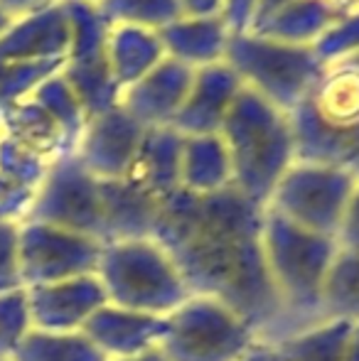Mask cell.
Returning <instances> with one entry per match:
<instances>
[{
  "label": "cell",
  "instance_id": "cell-1",
  "mask_svg": "<svg viewBox=\"0 0 359 361\" xmlns=\"http://www.w3.org/2000/svg\"><path fill=\"white\" fill-rule=\"evenodd\" d=\"M264 212L236 187L209 195L178 190L160 204L150 238L173 258L190 295L224 302L259 342L276 347L288 319L266 268Z\"/></svg>",
  "mask_w": 359,
  "mask_h": 361
},
{
  "label": "cell",
  "instance_id": "cell-2",
  "mask_svg": "<svg viewBox=\"0 0 359 361\" xmlns=\"http://www.w3.org/2000/svg\"><path fill=\"white\" fill-rule=\"evenodd\" d=\"M219 135L229 152L231 187L266 209L276 185L296 162L291 114L241 89Z\"/></svg>",
  "mask_w": 359,
  "mask_h": 361
},
{
  "label": "cell",
  "instance_id": "cell-3",
  "mask_svg": "<svg viewBox=\"0 0 359 361\" xmlns=\"http://www.w3.org/2000/svg\"><path fill=\"white\" fill-rule=\"evenodd\" d=\"M264 256L286 310L288 337L322 324V281L337 253V241L296 226L278 212H264Z\"/></svg>",
  "mask_w": 359,
  "mask_h": 361
},
{
  "label": "cell",
  "instance_id": "cell-4",
  "mask_svg": "<svg viewBox=\"0 0 359 361\" xmlns=\"http://www.w3.org/2000/svg\"><path fill=\"white\" fill-rule=\"evenodd\" d=\"M96 278L109 305L130 312L168 317L190 298L173 258L153 238L104 243Z\"/></svg>",
  "mask_w": 359,
  "mask_h": 361
},
{
  "label": "cell",
  "instance_id": "cell-5",
  "mask_svg": "<svg viewBox=\"0 0 359 361\" xmlns=\"http://www.w3.org/2000/svg\"><path fill=\"white\" fill-rule=\"evenodd\" d=\"M224 62L234 69L244 89L283 114H293L310 96L325 69L312 47L276 42L256 32L231 35Z\"/></svg>",
  "mask_w": 359,
  "mask_h": 361
},
{
  "label": "cell",
  "instance_id": "cell-6",
  "mask_svg": "<svg viewBox=\"0 0 359 361\" xmlns=\"http://www.w3.org/2000/svg\"><path fill=\"white\" fill-rule=\"evenodd\" d=\"M256 344V332L234 310L207 295H190L168 314L158 349L168 361H241Z\"/></svg>",
  "mask_w": 359,
  "mask_h": 361
},
{
  "label": "cell",
  "instance_id": "cell-7",
  "mask_svg": "<svg viewBox=\"0 0 359 361\" xmlns=\"http://www.w3.org/2000/svg\"><path fill=\"white\" fill-rule=\"evenodd\" d=\"M359 180L350 172L315 162H293L273 190L266 209L320 236H337L342 214Z\"/></svg>",
  "mask_w": 359,
  "mask_h": 361
},
{
  "label": "cell",
  "instance_id": "cell-8",
  "mask_svg": "<svg viewBox=\"0 0 359 361\" xmlns=\"http://www.w3.org/2000/svg\"><path fill=\"white\" fill-rule=\"evenodd\" d=\"M28 221L82 233L104 243L99 180L82 165L77 152L57 157L49 165L47 177L37 187Z\"/></svg>",
  "mask_w": 359,
  "mask_h": 361
},
{
  "label": "cell",
  "instance_id": "cell-9",
  "mask_svg": "<svg viewBox=\"0 0 359 361\" xmlns=\"http://www.w3.org/2000/svg\"><path fill=\"white\" fill-rule=\"evenodd\" d=\"M104 243L47 224H20L18 263L23 288L52 286L72 278L94 276Z\"/></svg>",
  "mask_w": 359,
  "mask_h": 361
},
{
  "label": "cell",
  "instance_id": "cell-10",
  "mask_svg": "<svg viewBox=\"0 0 359 361\" xmlns=\"http://www.w3.org/2000/svg\"><path fill=\"white\" fill-rule=\"evenodd\" d=\"M143 133V126L123 106H116L87 121L74 152L96 180H123Z\"/></svg>",
  "mask_w": 359,
  "mask_h": 361
},
{
  "label": "cell",
  "instance_id": "cell-11",
  "mask_svg": "<svg viewBox=\"0 0 359 361\" xmlns=\"http://www.w3.org/2000/svg\"><path fill=\"white\" fill-rule=\"evenodd\" d=\"M25 293L32 329L42 332H79L91 314L109 302L96 273L52 286L25 288Z\"/></svg>",
  "mask_w": 359,
  "mask_h": 361
},
{
  "label": "cell",
  "instance_id": "cell-12",
  "mask_svg": "<svg viewBox=\"0 0 359 361\" xmlns=\"http://www.w3.org/2000/svg\"><path fill=\"white\" fill-rule=\"evenodd\" d=\"M195 69L165 57L150 74L123 91L121 106L143 128H173L190 94Z\"/></svg>",
  "mask_w": 359,
  "mask_h": 361
},
{
  "label": "cell",
  "instance_id": "cell-13",
  "mask_svg": "<svg viewBox=\"0 0 359 361\" xmlns=\"http://www.w3.org/2000/svg\"><path fill=\"white\" fill-rule=\"evenodd\" d=\"M241 79L226 62L197 69L192 76L190 94L182 104L173 128L180 135H214L221 130L231 106L236 104Z\"/></svg>",
  "mask_w": 359,
  "mask_h": 361
},
{
  "label": "cell",
  "instance_id": "cell-14",
  "mask_svg": "<svg viewBox=\"0 0 359 361\" xmlns=\"http://www.w3.org/2000/svg\"><path fill=\"white\" fill-rule=\"evenodd\" d=\"M84 332L111 361L138 357L150 349H158L168 332V317L130 312L106 302L84 322Z\"/></svg>",
  "mask_w": 359,
  "mask_h": 361
},
{
  "label": "cell",
  "instance_id": "cell-15",
  "mask_svg": "<svg viewBox=\"0 0 359 361\" xmlns=\"http://www.w3.org/2000/svg\"><path fill=\"white\" fill-rule=\"evenodd\" d=\"M69 23L62 0L13 20L0 35V62L67 59Z\"/></svg>",
  "mask_w": 359,
  "mask_h": 361
},
{
  "label": "cell",
  "instance_id": "cell-16",
  "mask_svg": "<svg viewBox=\"0 0 359 361\" xmlns=\"http://www.w3.org/2000/svg\"><path fill=\"white\" fill-rule=\"evenodd\" d=\"M291 126L296 162L340 167L359 180V123L352 128H330L312 114L308 101H303L291 114Z\"/></svg>",
  "mask_w": 359,
  "mask_h": 361
},
{
  "label": "cell",
  "instance_id": "cell-17",
  "mask_svg": "<svg viewBox=\"0 0 359 361\" xmlns=\"http://www.w3.org/2000/svg\"><path fill=\"white\" fill-rule=\"evenodd\" d=\"M182 135L175 128H145L135 157L128 167V180L145 195L163 204L180 190Z\"/></svg>",
  "mask_w": 359,
  "mask_h": 361
},
{
  "label": "cell",
  "instance_id": "cell-18",
  "mask_svg": "<svg viewBox=\"0 0 359 361\" xmlns=\"http://www.w3.org/2000/svg\"><path fill=\"white\" fill-rule=\"evenodd\" d=\"M158 35L165 54L195 72L224 62L231 39L221 15H182Z\"/></svg>",
  "mask_w": 359,
  "mask_h": 361
},
{
  "label": "cell",
  "instance_id": "cell-19",
  "mask_svg": "<svg viewBox=\"0 0 359 361\" xmlns=\"http://www.w3.org/2000/svg\"><path fill=\"white\" fill-rule=\"evenodd\" d=\"M104 243L150 238L160 202L145 195L128 180H99Z\"/></svg>",
  "mask_w": 359,
  "mask_h": 361
},
{
  "label": "cell",
  "instance_id": "cell-20",
  "mask_svg": "<svg viewBox=\"0 0 359 361\" xmlns=\"http://www.w3.org/2000/svg\"><path fill=\"white\" fill-rule=\"evenodd\" d=\"M165 57L168 54L160 42V35L153 30L130 27V25L111 27L109 39H106V64L121 91L153 72Z\"/></svg>",
  "mask_w": 359,
  "mask_h": 361
},
{
  "label": "cell",
  "instance_id": "cell-21",
  "mask_svg": "<svg viewBox=\"0 0 359 361\" xmlns=\"http://www.w3.org/2000/svg\"><path fill=\"white\" fill-rule=\"evenodd\" d=\"M312 114L330 128H352L359 123V67L352 59L327 64L308 96Z\"/></svg>",
  "mask_w": 359,
  "mask_h": 361
},
{
  "label": "cell",
  "instance_id": "cell-22",
  "mask_svg": "<svg viewBox=\"0 0 359 361\" xmlns=\"http://www.w3.org/2000/svg\"><path fill=\"white\" fill-rule=\"evenodd\" d=\"M0 133L28 147L30 152L54 162L57 157L74 152L67 135L57 126V121L42 109L35 99H25L0 116Z\"/></svg>",
  "mask_w": 359,
  "mask_h": 361
},
{
  "label": "cell",
  "instance_id": "cell-23",
  "mask_svg": "<svg viewBox=\"0 0 359 361\" xmlns=\"http://www.w3.org/2000/svg\"><path fill=\"white\" fill-rule=\"evenodd\" d=\"M226 187H231V162L221 135H182L180 190L209 195Z\"/></svg>",
  "mask_w": 359,
  "mask_h": 361
},
{
  "label": "cell",
  "instance_id": "cell-24",
  "mask_svg": "<svg viewBox=\"0 0 359 361\" xmlns=\"http://www.w3.org/2000/svg\"><path fill=\"white\" fill-rule=\"evenodd\" d=\"M342 15L347 13L322 3V0H293L286 8L273 13L269 20H264L254 32L261 37L276 39V42L312 47Z\"/></svg>",
  "mask_w": 359,
  "mask_h": 361
},
{
  "label": "cell",
  "instance_id": "cell-25",
  "mask_svg": "<svg viewBox=\"0 0 359 361\" xmlns=\"http://www.w3.org/2000/svg\"><path fill=\"white\" fill-rule=\"evenodd\" d=\"M320 310L325 322L359 324V251L337 248L322 281Z\"/></svg>",
  "mask_w": 359,
  "mask_h": 361
},
{
  "label": "cell",
  "instance_id": "cell-26",
  "mask_svg": "<svg viewBox=\"0 0 359 361\" xmlns=\"http://www.w3.org/2000/svg\"><path fill=\"white\" fill-rule=\"evenodd\" d=\"M62 76L77 94L79 104L84 106L87 118H94V116L121 106L123 91L116 84L114 74L106 64V57L89 59V62H64Z\"/></svg>",
  "mask_w": 359,
  "mask_h": 361
},
{
  "label": "cell",
  "instance_id": "cell-27",
  "mask_svg": "<svg viewBox=\"0 0 359 361\" xmlns=\"http://www.w3.org/2000/svg\"><path fill=\"white\" fill-rule=\"evenodd\" d=\"M10 361H111L84 332L30 329Z\"/></svg>",
  "mask_w": 359,
  "mask_h": 361
},
{
  "label": "cell",
  "instance_id": "cell-28",
  "mask_svg": "<svg viewBox=\"0 0 359 361\" xmlns=\"http://www.w3.org/2000/svg\"><path fill=\"white\" fill-rule=\"evenodd\" d=\"M357 324L352 322H322L310 329L293 334L276 344L283 361H345L347 344Z\"/></svg>",
  "mask_w": 359,
  "mask_h": 361
},
{
  "label": "cell",
  "instance_id": "cell-29",
  "mask_svg": "<svg viewBox=\"0 0 359 361\" xmlns=\"http://www.w3.org/2000/svg\"><path fill=\"white\" fill-rule=\"evenodd\" d=\"M69 23V52L67 62H89L106 57V39L111 25L101 18L96 3L84 0H62Z\"/></svg>",
  "mask_w": 359,
  "mask_h": 361
},
{
  "label": "cell",
  "instance_id": "cell-30",
  "mask_svg": "<svg viewBox=\"0 0 359 361\" xmlns=\"http://www.w3.org/2000/svg\"><path fill=\"white\" fill-rule=\"evenodd\" d=\"M96 8L111 27L130 25L153 32H160L185 15L180 0H99Z\"/></svg>",
  "mask_w": 359,
  "mask_h": 361
},
{
  "label": "cell",
  "instance_id": "cell-31",
  "mask_svg": "<svg viewBox=\"0 0 359 361\" xmlns=\"http://www.w3.org/2000/svg\"><path fill=\"white\" fill-rule=\"evenodd\" d=\"M35 99L62 128V133L67 135L69 145L77 150L79 138H82L84 128H87V111L79 104L77 94L72 91V86L67 84V79L62 76V72L52 74L49 79H44L42 84L35 89V94L30 96Z\"/></svg>",
  "mask_w": 359,
  "mask_h": 361
},
{
  "label": "cell",
  "instance_id": "cell-32",
  "mask_svg": "<svg viewBox=\"0 0 359 361\" xmlns=\"http://www.w3.org/2000/svg\"><path fill=\"white\" fill-rule=\"evenodd\" d=\"M67 59L47 62H0V116L15 104L30 99L44 79L62 72Z\"/></svg>",
  "mask_w": 359,
  "mask_h": 361
},
{
  "label": "cell",
  "instance_id": "cell-33",
  "mask_svg": "<svg viewBox=\"0 0 359 361\" xmlns=\"http://www.w3.org/2000/svg\"><path fill=\"white\" fill-rule=\"evenodd\" d=\"M49 165L52 162H47L44 157L35 155L28 147L0 135V175L3 177L23 187H30V190H37L47 177Z\"/></svg>",
  "mask_w": 359,
  "mask_h": 361
},
{
  "label": "cell",
  "instance_id": "cell-34",
  "mask_svg": "<svg viewBox=\"0 0 359 361\" xmlns=\"http://www.w3.org/2000/svg\"><path fill=\"white\" fill-rule=\"evenodd\" d=\"M30 329L32 322H30L25 288L0 295V359L13 357Z\"/></svg>",
  "mask_w": 359,
  "mask_h": 361
},
{
  "label": "cell",
  "instance_id": "cell-35",
  "mask_svg": "<svg viewBox=\"0 0 359 361\" xmlns=\"http://www.w3.org/2000/svg\"><path fill=\"white\" fill-rule=\"evenodd\" d=\"M312 49H315L322 67L340 62V59H347V57H352V54H359V8L342 15V18L312 44Z\"/></svg>",
  "mask_w": 359,
  "mask_h": 361
},
{
  "label": "cell",
  "instance_id": "cell-36",
  "mask_svg": "<svg viewBox=\"0 0 359 361\" xmlns=\"http://www.w3.org/2000/svg\"><path fill=\"white\" fill-rule=\"evenodd\" d=\"M18 243H20V224L0 221V295L23 290L18 263Z\"/></svg>",
  "mask_w": 359,
  "mask_h": 361
},
{
  "label": "cell",
  "instance_id": "cell-37",
  "mask_svg": "<svg viewBox=\"0 0 359 361\" xmlns=\"http://www.w3.org/2000/svg\"><path fill=\"white\" fill-rule=\"evenodd\" d=\"M37 190H30L0 175V221L25 224L32 209Z\"/></svg>",
  "mask_w": 359,
  "mask_h": 361
},
{
  "label": "cell",
  "instance_id": "cell-38",
  "mask_svg": "<svg viewBox=\"0 0 359 361\" xmlns=\"http://www.w3.org/2000/svg\"><path fill=\"white\" fill-rule=\"evenodd\" d=\"M256 8H259V0H224L219 15L231 35H244L254 27Z\"/></svg>",
  "mask_w": 359,
  "mask_h": 361
},
{
  "label": "cell",
  "instance_id": "cell-39",
  "mask_svg": "<svg viewBox=\"0 0 359 361\" xmlns=\"http://www.w3.org/2000/svg\"><path fill=\"white\" fill-rule=\"evenodd\" d=\"M337 248H345V251H359V185L352 192L350 202H347V209L342 214L340 228H337Z\"/></svg>",
  "mask_w": 359,
  "mask_h": 361
},
{
  "label": "cell",
  "instance_id": "cell-40",
  "mask_svg": "<svg viewBox=\"0 0 359 361\" xmlns=\"http://www.w3.org/2000/svg\"><path fill=\"white\" fill-rule=\"evenodd\" d=\"M52 3H57V0H0V13H5L10 20H18L23 15L37 13V10L47 8Z\"/></svg>",
  "mask_w": 359,
  "mask_h": 361
},
{
  "label": "cell",
  "instance_id": "cell-41",
  "mask_svg": "<svg viewBox=\"0 0 359 361\" xmlns=\"http://www.w3.org/2000/svg\"><path fill=\"white\" fill-rule=\"evenodd\" d=\"M185 15H219L224 0H180Z\"/></svg>",
  "mask_w": 359,
  "mask_h": 361
},
{
  "label": "cell",
  "instance_id": "cell-42",
  "mask_svg": "<svg viewBox=\"0 0 359 361\" xmlns=\"http://www.w3.org/2000/svg\"><path fill=\"white\" fill-rule=\"evenodd\" d=\"M288 3H293V0H259V8H256V20H254V27H251V32H254V30L259 27L264 20H269L273 13H278L281 8H286Z\"/></svg>",
  "mask_w": 359,
  "mask_h": 361
},
{
  "label": "cell",
  "instance_id": "cell-43",
  "mask_svg": "<svg viewBox=\"0 0 359 361\" xmlns=\"http://www.w3.org/2000/svg\"><path fill=\"white\" fill-rule=\"evenodd\" d=\"M241 361H283L281 357V352H278L276 347H271V344H264V342H259L254 349H251L249 354H246Z\"/></svg>",
  "mask_w": 359,
  "mask_h": 361
},
{
  "label": "cell",
  "instance_id": "cell-44",
  "mask_svg": "<svg viewBox=\"0 0 359 361\" xmlns=\"http://www.w3.org/2000/svg\"><path fill=\"white\" fill-rule=\"evenodd\" d=\"M345 361H359V324L355 327V332H352L350 344H347Z\"/></svg>",
  "mask_w": 359,
  "mask_h": 361
},
{
  "label": "cell",
  "instance_id": "cell-45",
  "mask_svg": "<svg viewBox=\"0 0 359 361\" xmlns=\"http://www.w3.org/2000/svg\"><path fill=\"white\" fill-rule=\"evenodd\" d=\"M114 361H168L163 357L160 349H150V352H143L138 357H128V359H114Z\"/></svg>",
  "mask_w": 359,
  "mask_h": 361
},
{
  "label": "cell",
  "instance_id": "cell-46",
  "mask_svg": "<svg viewBox=\"0 0 359 361\" xmlns=\"http://www.w3.org/2000/svg\"><path fill=\"white\" fill-rule=\"evenodd\" d=\"M322 3L332 5V8L342 10V13H352V10L359 8V0H322Z\"/></svg>",
  "mask_w": 359,
  "mask_h": 361
},
{
  "label": "cell",
  "instance_id": "cell-47",
  "mask_svg": "<svg viewBox=\"0 0 359 361\" xmlns=\"http://www.w3.org/2000/svg\"><path fill=\"white\" fill-rule=\"evenodd\" d=\"M10 23H13V20H10L5 13H0V35H3L5 30H8V25H10Z\"/></svg>",
  "mask_w": 359,
  "mask_h": 361
},
{
  "label": "cell",
  "instance_id": "cell-48",
  "mask_svg": "<svg viewBox=\"0 0 359 361\" xmlns=\"http://www.w3.org/2000/svg\"><path fill=\"white\" fill-rule=\"evenodd\" d=\"M84 3H99V0H84Z\"/></svg>",
  "mask_w": 359,
  "mask_h": 361
},
{
  "label": "cell",
  "instance_id": "cell-49",
  "mask_svg": "<svg viewBox=\"0 0 359 361\" xmlns=\"http://www.w3.org/2000/svg\"><path fill=\"white\" fill-rule=\"evenodd\" d=\"M0 361H10V359H0Z\"/></svg>",
  "mask_w": 359,
  "mask_h": 361
},
{
  "label": "cell",
  "instance_id": "cell-50",
  "mask_svg": "<svg viewBox=\"0 0 359 361\" xmlns=\"http://www.w3.org/2000/svg\"><path fill=\"white\" fill-rule=\"evenodd\" d=\"M0 135H3V133H0Z\"/></svg>",
  "mask_w": 359,
  "mask_h": 361
}]
</instances>
